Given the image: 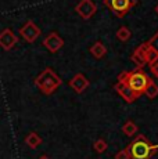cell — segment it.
I'll list each match as a JSON object with an SVG mask.
<instances>
[{"label":"cell","instance_id":"6da1fadb","mask_svg":"<svg viewBox=\"0 0 158 159\" xmlns=\"http://www.w3.org/2000/svg\"><path fill=\"white\" fill-rule=\"evenodd\" d=\"M148 80H150V78L147 76V73L143 71V69H137V68L133 69V71H128V72L123 71L118 76V82H122V83L128 84L139 97L142 94H144V90L148 84Z\"/></svg>","mask_w":158,"mask_h":159},{"label":"cell","instance_id":"7a4b0ae2","mask_svg":"<svg viewBox=\"0 0 158 159\" xmlns=\"http://www.w3.org/2000/svg\"><path fill=\"white\" fill-rule=\"evenodd\" d=\"M128 148L130 152V159H151L158 152V144H151L143 134H139L137 139L133 140Z\"/></svg>","mask_w":158,"mask_h":159},{"label":"cell","instance_id":"3957f363","mask_svg":"<svg viewBox=\"0 0 158 159\" xmlns=\"http://www.w3.org/2000/svg\"><path fill=\"white\" fill-rule=\"evenodd\" d=\"M35 84L44 96H51L63 84V80L51 68H46L35 78Z\"/></svg>","mask_w":158,"mask_h":159},{"label":"cell","instance_id":"277c9868","mask_svg":"<svg viewBox=\"0 0 158 159\" xmlns=\"http://www.w3.org/2000/svg\"><path fill=\"white\" fill-rule=\"evenodd\" d=\"M137 0H104V4L112 14L122 18L130 11L133 6H136Z\"/></svg>","mask_w":158,"mask_h":159},{"label":"cell","instance_id":"5b68a950","mask_svg":"<svg viewBox=\"0 0 158 159\" xmlns=\"http://www.w3.org/2000/svg\"><path fill=\"white\" fill-rule=\"evenodd\" d=\"M20 36L26 42V43H33L36 39L40 36V29L33 21L28 20L24 26L20 29Z\"/></svg>","mask_w":158,"mask_h":159},{"label":"cell","instance_id":"8992f818","mask_svg":"<svg viewBox=\"0 0 158 159\" xmlns=\"http://www.w3.org/2000/svg\"><path fill=\"white\" fill-rule=\"evenodd\" d=\"M75 11L81 15L82 20H90L97 11V6L93 0H81L75 7Z\"/></svg>","mask_w":158,"mask_h":159},{"label":"cell","instance_id":"52a82bcc","mask_svg":"<svg viewBox=\"0 0 158 159\" xmlns=\"http://www.w3.org/2000/svg\"><path fill=\"white\" fill-rule=\"evenodd\" d=\"M147 47H148L147 42L139 44L137 47L135 48V51L132 53V56H130V61L135 64L137 69H143L147 65V61H146V51H147Z\"/></svg>","mask_w":158,"mask_h":159},{"label":"cell","instance_id":"ba28073f","mask_svg":"<svg viewBox=\"0 0 158 159\" xmlns=\"http://www.w3.org/2000/svg\"><path fill=\"white\" fill-rule=\"evenodd\" d=\"M17 42H18V38L11 29L6 28L0 32V47L4 51H10L17 44Z\"/></svg>","mask_w":158,"mask_h":159},{"label":"cell","instance_id":"9c48e42d","mask_svg":"<svg viewBox=\"0 0 158 159\" xmlns=\"http://www.w3.org/2000/svg\"><path fill=\"white\" fill-rule=\"evenodd\" d=\"M43 46L50 51V53H57L60 48H63L64 40L57 32H50L46 38H44Z\"/></svg>","mask_w":158,"mask_h":159},{"label":"cell","instance_id":"30bf717a","mask_svg":"<svg viewBox=\"0 0 158 159\" xmlns=\"http://www.w3.org/2000/svg\"><path fill=\"white\" fill-rule=\"evenodd\" d=\"M114 89H115V91H117V93L119 94V96L122 97L126 102H129V104L133 102V101H136V100L139 98L137 94H136L132 89L128 86V84L122 83V82H118V83L114 86Z\"/></svg>","mask_w":158,"mask_h":159},{"label":"cell","instance_id":"8fae6325","mask_svg":"<svg viewBox=\"0 0 158 159\" xmlns=\"http://www.w3.org/2000/svg\"><path fill=\"white\" fill-rule=\"evenodd\" d=\"M68 84L71 86V89H74L77 93L81 94L89 87V80H87V78L83 75V73H77V75L69 80Z\"/></svg>","mask_w":158,"mask_h":159},{"label":"cell","instance_id":"7c38bea8","mask_svg":"<svg viewBox=\"0 0 158 159\" xmlns=\"http://www.w3.org/2000/svg\"><path fill=\"white\" fill-rule=\"evenodd\" d=\"M90 54L95 58H97V60H100V58H103L107 54V48H105V46L101 42H96V43L90 47Z\"/></svg>","mask_w":158,"mask_h":159},{"label":"cell","instance_id":"4fadbf2b","mask_svg":"<svg viewBox=\"0 0 158 159\" xmlns=\"http://www.w3.org/2000/svg\"><path fill=\"white\" fill-rule=\"evenodd\" d=\"M25 143L28 147H31V148H38L39 145L42 144V139L40 136H39L38 133H35V131H32V133H29L28 136L25 137Z\"/></svg>","mask_w":158,"mask_h":159},{"label":"cell","instance_id":"5bb4252c","mask_svg":"<svg viewBox=\"0 0 158 159\" xmlns=\"http://www.w3.org/2000/svg\"><path fill=\"white\" fill-rule=\"evenodd\" d=\"M144 94H146V97L150 98V100L156 98V97L158 96V84L153 80V79L148 80V84H147V87H146V90H144Z\"/></svg>","mask_w":158,"mask_h":159},{"label":"cell","instance_id":"9a60e30c","mask_svg":"<svg viewBox=\"0 0 158 159\" xmlns=\"http://www.w3.org/2000/svg\"><path fill=\"white\" fill-rule=\"evenodd\" d=\"M115 35H117V39H118V40H119V42H123V43H125V42H128V40L130 39V36H132V32H130V29L126 28V26H119Z\"/></svg>","mask_w":158,"mask_h":159},{"label":"cell","instance_id":"2e32d148","mask_svg":"<svg viewBox=\"0 0 158 159\" xmlns=\"http://www.w3.org/2000/svg\"><path fill=\"white\" fill-rule=\"evenodd\" d=\"M122 133L125 134V136H128V137L135 136V134L137 133V126H136L132 120H128L126 123L122 126Z\"/></svg>","mask_w":158,"mask_h":159},{"label":"cell","instance_id":"e0dca14e","mask_svg":"<svg viewBox=\"0 0 158 159\" xmlns=\"http://www.w3.org/2000/svg\"><path fill=\"white\" fill-rule=\"evenodd\" d=\"M107 148H108V144L104 139H97L96 141L93 143V149H95L97 154H103V152H105Z\"/></svg>","mask_w":158,"mask_h":159},{"label":"cell","instance_id":"ac0fdd59","mask_svg":"<svg viewBox=\"0 0 158 159\" xmlns=\"http://www.w3.org/2000/svg\"><path fill=\"white\" fill-rule=\"evenodd\" d=\"M157 60H158V53L154 51L153 48L147 47V51H146V61H147V64L150 65V64H153Z\"/></svg>","mask_w":158,"mask_h":159},{"label":"cell","instance_id":"d6986e66","mask_svg":"<svg viewBox=\"0 0 158 159\" xmlns=\"http://www.w3.org/2000/svg\"><path fill=\"white\" fill-rule=\"evenodd\" d=\"M147 44H148V47H150V48H153L154 51H157V53H158V32L154 33V35L151 36L150 40L147 42Z\"/></svg>","mask_w":158,"mask_h":159},{"label":"cell","instance_id":"ffe728a7","mask_svg":"<svg viewBox=\"0 0 158 159\" xmlns=\"http://www.w3.org/2000/svg\"><path fill=\"white\" fill-rule=\"evenodd\" d=\"M115 159H130V152H129V148H123L115 155Z\"/></svg>","mask_w":158,"mask_h":159},{"label":"cell","instance_id":"44dd1931","mask_svg":"<svg viewBox=\"0 0 158 159\" xmlns=\"http://www.w3.org/2000/svg\"><path fill=\"white\" fill-rule=\"evenodd\" d=\"M150 71L156 78H158V60L154 61L153 64H150Z\"/></svg>","mask_w":158,"mask_h":159},{"label":"cell","instance_id":"7402d4cb","mask_svg":"<svg viewBox=\"0 0 158 159\" xmlns=\"http://www.w3.org/2000/svg\"><path fill=\"white\" fill-rule=\"evenodd\" d=\"M39 159H50V158H49V157H47V155H42V157H40V158H39Z\"/></svg>","mask_w":158,"mask_h":159},{"label":"cell","instance_id":"603a6c76","mask_svg":"<svg viewBox=\"0 0 158 159\" xmlns=\"http://www.w3.org/2000/svg\"><path fill=\"white\" fill-rule=\"evenodd\" d=\"M156 13H157V14H158V4H157V6H156Z\"/></svg>","mask_w":158,"mask_h":159}]
</instances>
